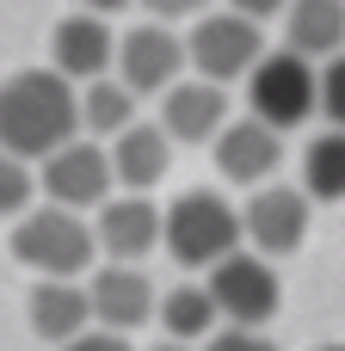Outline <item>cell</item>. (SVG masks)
I'll return each mask as SVG.
<instances>
[{"label": "cell", "instance_id": "cell-1", "mask_svg": "<svg viewBox=\"0 0 345 351\" xmlns=\"http://www.w3.org/2000/svg\"><path fill=\"white\" fill-rule=\"evenodd\" d=\"M74 136H80V105L56 68H19L0 80V154L37 167Z\"/></svg>", "mask_w": 345, "mask_h": 351}, {"label": "cell", "instance_id": "cell-2", "mask_svg": "<svg viewBox=\"0 0 345 351\" xmlns=\"http://www.w3.org/2000/svg\"><path fill=\"white\" fill-rule=\"evenodd\" d=\"M160 247H167L179 265L210 271L216 259H228V253L241 247V210H235L222 191L191 185V191H179V197L160 210Z\"/></svg>", "mask_w": 345, "mask_h": 351}, {"label": "cell", "instance_id": "cell-3", "mask_svg": "<svg viewBox=\"0 0 345 351\" xmlns=\"http://www.w3.org/2000/svg\"><path fill=\"white\" fill-rule=\"evenodd\" d=\"M12 259L31 265L37 278H68V284H80L99 253H93L86 216L56 210V204H37V210H25V216L12 222Z\"/></svg>", "mask_w": 345, "mask_h": 351}, {"label": "cell", "instance_id": "cell-4", "mask_svg": "<svg viewBox=\"0 0 345 351\" xmlns=\"http://www.w3.org/2000/svg\"><path fill=\"white\" fill-rule=\"evenodd\" d=\"M265 56V31L253 25V19H241V12H198L191 19V31H185V68H191V80H210V86H235V80H247V68Z\"/></svg>", "mask_w": 345, "mask_h": 351}, {"label": "cell", "instance_id": "cell-5", "mask_svg": "<svg viewBox=\"0 0 345 351\" xmlns=\"http://www.w3.org/2000/svg\"><path fill=\"white\" fill-rule=\"evenodd\" d=\"M247 117H259L278 136L309 123L315 117V62H302L290 49H265L247 68Z\"/></svg>", "mask_w": 345, "mask_h": 351}, {"label": "cell", "instance_id": "cell-6", "mask_svg": "<svg viewBox=\"0 0 345 351\" xmlns=\"http://www.w3.org/2000/svg\"><path fill=\"white\" fill-rule=\"evenodd\" d=\"M204 290H210L222 327H253V333H265V321H272L278 302H284V284H278L272 259H259V253H247V247H235L228 259H216L210 278H204Z\"/></svg>", "mask_w": 345, "mask_h": 351}, {"label": "cell", "instance_id": "cell-7", "mask_svg": "<svg viewBox=\"0 0 345 351\" xmlns=\"http://www.w3.org/2000/svg\"><path fill=\"white\" fill-rule=\"evenodd\" d=\"M31 173H37V191H43V204H56V210H74V216L99 210V204L117 191L105 142H86V136H74V142H62L56 154H43Z\"/></svg>", "mask_w": 345, "mask_h": 351}, {"label": "cell", "instance_id": "cell-8", "mask_svg": "<svg viewBox=\"0 0 345 351\" xmlns=\"http://www.w3.org/2000/svg\"><path fill=\"white\" fill-rule=\"evenodd\" d=\"M111 80L130 86L136 99H160L173 80H185V37L173 25H130L111 49Z\"/></svg>", "mask_w": 345, "mask_h": 351}, {"label": "cell", "instance_id": "cell-9", "mask_svg": "<svg viewBox=\"0 0 345 351\" xmlns=\"http://www.w3.org/2000/svg\"><path fill=\"white\" fill-rule=\"evenodd\" d=\"M309 222H315V204H309L296 185L272 179V185L247 191V210H241V241H247L259 259H290V253H302Z\"/></svg>", "mask_w": 345, "mask_h": 351}, {"label": "cell", "instance_id": "cell-10", "mask_svg": "<svg viewBox=\"0 0 345 351\" xmlns=\"http://www.w3.org/2000/svg\"><path fill=\"white\" fill-rule=\"evenodd\" d=\"M86 228H93V253H105V265H142L160 247V204L142 191H111Z\"/></svg>", "mask_w": 345, "mask_h": 351}, {"label": "cell", "instance_id": "cell-11", "mask_svg": "<svg viewBox=\"0 0 345 351\" xmlns=\"http://www.w3.org/2000/svg\"><path fill=\"white\" fill-rule=\"evenodd\" d=\"M80 290H86L93 327L123 333V339H130L136 327H148V321H154V302H160V290L148 284L142 265H93V271L80 278Z\"/></svg>", "mask_w": 345, "mask_h": 351}, {"label": "cell", "instance_id": "cell-12", "mask_svg": "<svg viewBox=\"0 0 345 351\" xmlns=\"http://www.w3.org/2000/svg\"><path fill=\"white\" fill-rule=\"evenodd\" d=\"M235 117V105H228V86H210V80H173L167 93H160V136L179 148H210L216 136H222V123Z\"/></svg>", "mask_w": 345, "mask_h": 351}, {"label": "cell", "instance_id": "cell-13", "mask_svg": "<svg viewBox=\"0 0 345 351\" xmlns=\"http://www.w3.org/2000/svg\"><path fill=\"white\" fill-rule=\"evenodd\" d=\"M210 154H216V173H222L228 185L259 191V185H272L278 167H284V136L265 130L259 117H228L222 136L210 142Z\"/></svg>", "mask_w": 345, "mask_h": 351}, {"label": "cell", "instance_id": "cell-14", "mask_svg": "<svg viewBox=\"0 0 345 351\" xmlns=\"http://www.w3.org/2000/svg\"><path fill=\"white\" fill-rule=\"evenodd\" d=\"M111 49H117V31H111V19H93V12H68L49 31V68L68 86L105 80L111 74Z\"/></svg>", "mask_w": 345, "mask_h": 351}, {"label": "cell", "instance_id": "cell-15", "mask_svg": "<svg viewBox=\"0 0 345 351\" xmlns=\"http://www.w3.org/2000/svg\"><path fill=\"white\" fill-rule=\"evenodd\" d=\"M105 154H111V179H117L123 191H142V197L173 173V142L160 136V123H154V117H136L123 136H111V142H105Z\"/></svg>", "mask_w": 345, "mask_h": 351}, {"label": "cell", "instance_id": "cell-16", "mask_svg": "<svg viewBox=\"0 0 345 351\" xmlns=\"http://www.w3.org/2000/svg\"><path fill=\"white\" fill-rule=\"evenodd\" d=\"M25 315H31V333H37L43 346H56V351L93 327V315H86V290L68 284V278H37L31 296H25Z\"/></svg>", "mask_w": 345, "mask_h": 351}, {"label": "cell", "instance_id": "cell-17", "mask_svg": "<svg viewBox=\"0 0 345 351\" xmlns=\"http://www.w3.org/2000/svg\"><path fill=\"white\" fill-rule=\"evenodd\" d=\"M278 19H284V49L315 68L345 49V0H290Z\"/></svg>", "mask_w": 345, "mask_h": 351}, {"label": "cell", "instance_id": "cell-18", "mask_svg": "<svg viewBox=\"0 0 345 351\" xmlns=\"http://www.w3.org/2000/svg\"><path fill=\"white\" fill-rule=\"evenodd\" d=\"M74 105H80V136H86V142H111V136H123V130L142 117V99H136L130 86H117L111 74L74 86Z\"/></svg>", "mask_w": 345, "mask_h": 351}, {"label": "cell", "instance_id": "cell-19", "mask_svg": "<svg viewBox=\"0 0 345 351\" xmlns=\"http://www.w3.org/2000/svg\"><path fill=\"white\" fill-rule=\"evenodd\" d=\"M296 191L309 204H345V130H315L296 160Z\"/></svg>", "mask_w": 345, "mask_h": 351}, {"label": "cell", "instance_id": "cell-20", "mask_svg": "<svg viewBox=\"0 0 345 351\" xmlns=\"http://www.w3.org/2000/svg\"><path fill=\"white\" fill-rule=\"evenodd\" d=\"M154 321L167 327L173 346H204V339L222 327V321H216V302H210L204 284H179V290H167V296L154 302Z\"/></svg>", "mask_w": 345, "mask_h": 351}, {"label": "cell", "instance_id": "cell-21", "mask_svg": "<svg viewBox=\"0 0 345 351\" xmlns=\"http://www.w3.org/2000/svg\"><path fill=\"white\" fill-rule=\"evenodd\" d=\"M315 117H327V130H345V49L315 68Z\"/></svg>", "mask_w": 345, "mask_h": 351}, {"label": "cell", "instance_id": "cell-22", "mask_svg": "<svg viewBox=\"0 0 345 351\" xmlns=\"http://www.w3.org/2000/svg\"><path fill=\"white\" fill-rule=\"evenodd\" d=\"M31 197H37V173L25 167V160H12V154H0V216H25L31 210Z\"/></svg>", "mask_w": 345, "mask_h": 351}, {"label": "cell", "instance_id": "cell-23", "mask_svg": "<svg viewBox=\"0 0 345 351\" xmlns=\"http://www.w3.org/2000/svg\"><path fill=\"white\" fill-rule=\"evenodd\" d=\"M198 351H278V346H272L265 333H253V327H216Z\"/></svg>", "mask_w": 345, "mask_h": 351}, {"label": "cell", "instance_id": "cell-24", "mask_svg": "<svg viewBox=\"0 0 345 351\" xmlns=\"http://www.w3.org/2000/svg\"><path fill=\"white\" fill-rule=\"evenodd\" d=\"M154 25H179V19H198V12H210L216 0H136Z\"/></svg>", "mask_w": 345, "mask_h": 351}, {"label": "cell", "instance_id": "cell-25", "mask_svg": "<svg viewBox=\"0 0 345 351\" xmlns=\"http://www.w3.org/2000/svg\"><path fill=\"white\" fill-rule=\"evenodd\" d=\"M62 351H136V346H130L123 333H105V327H86L80 339H68Z\"/></svg>", "mask_w": 345, "mask_h": 351}, {"label": "cell", "instance_id": "cell-26", "mask_svg": "<svg viewBox=\"0 0 345 351\" xmlns=\"http://www.w3.org/2000/svg\"><path fill=\"white\" fill-rule=\"evenodd\" d=\"M290 0H228V12H241V19H253V25H265V19H278Z\"/></svg>", "mask_w": 345, "mask_h": 351}, {"label": "cell", "instance_id": "cell-27", "mask_svg": "<svg viewBox=\"0 0 345 351\" xmlns=\"http://www.w3.org/2000/svg\"><path fill=\"white\" fill-rule=\"evenodd\" d=\"M123 6H136V0H80V12H93V19H111V12H123Z\"/></svg>", "mask_w": 345, "mask_h": 351}, {"label": "cell", "instance_id": "cell-28", "mask_svg": "<svg viewBox=\"0 0 345 351\" xmlns=\"http://www.w3.org/2000/svg\"><path fill=\"white\" fill-rule=\"evenodd\" d=\"M148 351H198V346H173V339H160V346H148Z\"/></svg>", "mask_w": 345, "mask_h": 351}, {"label": "cell", "instance_id": "cell-29", "mask_svg": "<svg viewBox=\"0 0 345 351\" xmlns=\"http://www.w3.org/2000/svg\"><path fill=\"white\" fill-rule=\"evenodd\" d=\"M315 351H345V346H315Z\"/></svg>", "mask_w": 345, "mask_h": 351}]
</instances>
